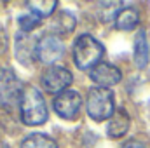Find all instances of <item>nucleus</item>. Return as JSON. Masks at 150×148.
Here are the masks:
<instances>
[{
    "label": "nucleus",
    "mask_w": 150,
    "mask_h": 148,
    "mask_svg": "<svg viewBox=\"0 0 150 148\" xmlns=\"http://www.w3.org/2000/svg\"><path fill=\"white\" fill-rule=\"evenodd\" d=\"M19 108H21V118L26 125H40L47 120L45 101H44L40 91L33 85H28L23 89Z\"/></svg>",
    "instance_id": "obj_1"
},
{
    "label": "nucleus",
    "mask_w": 150,
    "mask_h": 148,
    "mask_svg": "<svg viewBox=\"0 0 150 148\" xmlns=\"http://www.w3.org/2000/svg\"><path fill=\"white\" fill-rule=\"evenodd\" d=\"M103 58V45L91 35H80L74 44V59L80 70L94 68Z\"/></svg>",
    "instance_id": "obj_2"
},
{
    "label": "nucleus",
    "mask_w": 150,
    "mask_h": 148,
    "mask_svg": "<svg viewBox=\"0 0 150 148\" xmlns=\"http://www.w3.org/2000/svg\"><path fill=\"white\" fill-rule=\"evenodd\" d=\"M86 108L93 120H107L113 115V92L107 87H93L87 92Z\"/></svg>",
    "instance_id": "obj_3"
},
{
    "label": "nucleus",
    "mask_w": 150,
    "mask_h": 148,
    "mask_svg": "<svg viewBox=\"0 0 150 148\" xmlns=\"http://www.w3.org/2000/svg\"><path fill=\"white\" fill-rule=\"evenodd\" d=\"M23 94V84L12 70H0V105L7 110L19 106Z\"/></svg>",
    "instance_id": "obj_4"
},
{
    "label": "nucleus",
    "mask_w": 150,
    "mask_h": 148,
    "mask_svg": "<svg viewBox=\"0 0 150 148\" xmlns=\"http://www.w3.org/2000/svg\"><path fill=\"white\" fill-rule=\"evenodd\" d=\"M72 84V73L63 66H51L42 73V87L47 92H63Z\"/></svg>",
    "instance_id": "obj_5"
},
{
    "label": "nucleus",
    "mask_w": 150,
    "mask_h": 148,
    "mask_svg": "<svg viewBox=\"0 0 150 148\" xmlns=\"http://www.w3.org/2000/svg\"><path fill=\"white\" fill-rule=\"evenodd\" d=\"M54 110L59 117L72 120L79 115L80 106H82V98L77 91H63L54 98Z\"/></svg>",
    "instance_id": "obj_6"
},
{
    "label": "nucleus",
    "mask_w": 150,
    "mask_h": 148,
    "mask_svg": "<svg viewBox=\"0 0 150 148\" xmlns=\"http://www.w3.org/2000/svg\"><path fill=\"white\" fill-rule=\"evenodd\" d=\"M63 51H65V45L61 38L56 35H45L37 42V58L45 65L56 63L63 56Z\"/></svg>",
    "instance_id": "obj_7"
},
{
    "label": "nucleus",
    "mask_w": 150,
    "mask_h": 148,
    "mask_svg": "<svg viewBox=\"0 0 150 148\" xmlns=\"http://www.w3.org/2000/svg\"><path fill=\"white\" fill-rule=\"evenodd\" d=\"M91 80L100 84V87H110V85H115L120 82L122 78V73L117 66H113L110 63H98L93 70H91Z\"/></svg>",
    "instance_id": "obj_8"
},
{
    "label": "nucleus",
    "mask_w": 150,
    "mask_h": 148,
    "mask_svg": "<svg viewBox=\"0 0 150 148\" xmlns=\"http://www.w3.org/2000/svg\"><path fill=\"white\" fill-rule=\"evenodd\" d=\"M37 42L38 40L32 38L26 33H18L14 49H16V58L19 63L30 65L33 61V56H37Z\"/></svg>",
    "instance_id": "obj_9"
},
{
    "label": "nucleus",
    "mask_w": 150,
    "mask_h": 148,
    "mask_svg": "<svg viewBox=\"0 0 150 148\" xmlns=\"http://www.w3.org/2000/svg\"><path fill=\"white\" fill-rule=\"evenodd\" d=\"M129 129V115L124 110H117L113 111V115L110 117V122H108V127H107V132L110 138H120L127 132Z\"/></svg>",
    "instance_id": "obj_10"
},
{
    "label": "nucleus",
    "mask_w": 150,
    "mask_h": 148,
    "mask_svg": "<svg viewBox=\"0 0 150 148\" xmlns=\"http://www.w3.org/2000/svg\"><path fill=\"white\" fill-rule=\"evenodd\" d=\"M140 21V16H138V11L133 9V7H126V9H120L119 14L115 16L113 23H115V28L117 30H122V32H127V30H133Z\"/></svg>",
    "instance_id": "obj_11"
},
{
    "label": "nucleus",
    "mask_w": 150,
    "mask_h": 148,
    "mask_svg": "<svg viewBox=\"0 0 150 148\" xmlns=\"http://www.w3.org/2000/svg\"><path fill=\"white\" fill-rule=\"evenodd\" d=\"M134 63L138 68H145L149 65V42L145 32H138L134 38Z\"/></svg>",
    "instance_id": "obj_12"
},
{
    "label": "nucleus",
    "mask_w": 150,
    "mask_h": 148,
    "mask_svg": "<svg viewBox=\"0 0 150 148\" xmlns=\"http://www.w3.org/2000/svg\"><path fill=\"white\" fill-rule=\"evenodd\" d=\"M21 148H58L56 141L52 138H49L47 134H30L21 141Z\"/></svg>",
    "instance_id": "obj_13"
},
{
    "label": "nucleus",
    "mask_w": 150,
    "mask_h": 148,
    "mask_svg": "<svg viewBox=\"0 0 150 148\" xmlns=\"http://www.w3.org/2000/svg\"><path fill=\"white\" fill-rule=\"evenodd\" d=\"M52 28L58 33H70L75 28V18L68 12H59L52 19Z\"/></svg>",
    "instance_id": "obj_14"
},
{
    "label": "nucleus",
    "mask_w": 150,
    "mask_h": 148,
    "mask_svg": "<svg viewBox=\"0 0 150 148\" xmlns=\"http://www.w3.org/2000/svg\"><path fill=\"white\" fill-rule=\"evenodd\" d=\"M58 2L56 0H30L28 2V7H30V12L37 14L38 18H44V16H49L54 12Z\"/></svg>",
    "instance_id": "obj_15"
},
{
    "label": "nucleus",
    "mask_w": 150,
    "mask_h": 148,
    "mask_svg": "<svg viewBox=\"0 0 150 148\" xmlns=\"http://www.w3.org/2000/svg\"><path fill=\"white\" fill-rule=\"evenodd\" d=\"M18 23H19V28L23 30V33H28V32H32L33 28H37L38 26L40 18H38L37 14H33V12H26V14L19 16Z\"/></svg>",
    "instance_id": "obj_16"
},
{
    "label": "nucleus",
    "mask_w": 150,
    "mask_h": 148,
    "mask_svg": "<svg viewBox=\"0 0 150 148\" xmlns=\"http://www.w3.org/2000/svg\"><path fill=\"white\" fill-rule=\"evenodd\" d=\"M98 7H101L100 12H101L103 21H108L110 18L115 19V16L119 14V7H120V4H119V2H100Z\"/></svg>",
    "instance_id": "obj_17"
},
{
    "label": "nucleus",
    "mask_w": 150,
    "mask_h": 148,
    "mask_svg": "<svg viewBox=\"0 0 150 148\" xmlns=\"http://www.w3.org/2000/svg\"><path fill=\"white\" fill-rule=\"evenodd\" d=\"M120 148H147L142 141H136V140H131V141H127V143H124Z\"/></svg>",
    "instance_id": "obj_18"
},
{
    "label": "nucleus",
    "mask_w": 150,
    "mask_h": 148,
    "mask_svg": "<svg viewBox=\"0 0 150 148\" xmlns=\"http://www.w3.org/2000/svg\"><path fill=\"white\" fill-rule=\"evenodd\" d=\"M5 148H7V147H5Z\"/></svg>",
    "instance_id": "obj_19"
}]
</instances>
